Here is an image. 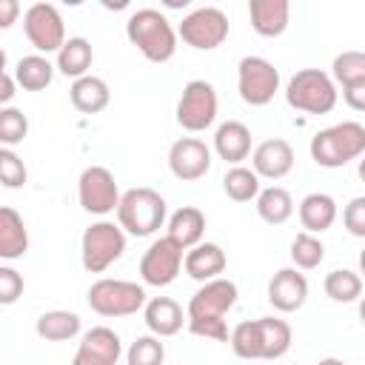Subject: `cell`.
<instances>
[{
    "label": "cell",
    "mask_w": 365,
    "mask_h": 365,
    "mask_svg": "<svg viewBox=\"0 0 365 365\" xmlns=\"http://www.w3.org/2000/svg\"><path fill=\"white\" fill-rule=\"evenodd\" d=\"M71 365H117V362H111V359H106V356H100V354L77 345V354H74V362Z\"/></svg>",
    "instance_id": "obj_43"
},
{
    "label": "cell",
    "mask_w": 365,
    "mask_h": 365,
    "mask_svg": "<svg viewBox=\"0 0 365 365\" xmlns=\"http://www.w3.org/2000/svg\"><path fill=\"white\" fill-rule=\"evenodd\" d=\"M228 345H231V351H234L240 359H262V356H259V328H257V319L240 322V325L231 331Z\"/></svg>",
    "instance_id": "obj_36"
},
{
    "label": "cell",
    "mask_w": 365,
    "mask_h": 365,
    "mask_svg": "<svg viewBox=\"0 0 365 365\" xmlns=\"http://www.w3.org/2000/svg\"><path fill=\"white\" fill-rule=\"evenodd\" d=\"M317 365H348L345 359H339V356H325V359H319Z\"/></svg>",
    "instance_id": "obj_45"
},
{
    "label": "cell",
    "mask_w": 365,
    "mask_h": 365,
    "mask_svg": "<svg viewBox=\"0 0 365 365\" xmlns=\"http://www.w3.org/2000/svg\"><path fill=\"white\" fill-rule=\"evenodd\" d=\"M125 37L148 63H168L180 34L160 9H137L125 20Z\"/></svg>",
    "instance_id": "obj_2"
},
{
    "label": "cell",
    "mask_w": 365,
    "mask_h": 365,
    "mask_svg": "<svg viewBox=\"0 0 365 365\" xmlns=\"http://www.w3.org/2000/svg\"><path fill=\"white\" fill-rule=\"evenodd\" d=\"M257 328H259V356L262 359H279L288 354L291 348V325L279 317H259L257 319Z\"/></svg>",
    "instance_id": "obj_27"
},
{
    "label": "cell",
    "mask_w": 365,
    "mask_h": 365,
    "mask_svg": "<svg viewBox=\"0 0 365 365\" xmlns=\"http://www.w3.org/2000/svg\"><path fill=\"white\" fill-rule=\"evenodd\" d=\"M91 63H94V48H91V43L86 37H68L66 46L57 51V60H54L57 71L63 77H71V80L86 77Z\"/></svg>",
    "instance_id": "obj_25"
},
{
    "label": "cell",
    "mask_w": 365,
    "mask_h": 365,
    "mask_svg": "<svg viewBox=\"0 0 365 365\" xmlns=\"http://www.w3.org/2000/svg\"><path fill=\"white\" fill-rule=\"evenodd\" d=\"M342 100L348 103V108H354V111H365V80L345 86V88H342Z\"/></svg>",
    "instance_id": "obj_42"
},
{
    "label": "cell",
    "mask_w": 365,
    "mask_h": 365,
    "mask_svg": "<svg viewBox=\"0 0 365 365\" xmlns=\"http://www.w3.org/2000/svg\"><path fill=\"white\" fill-rule=\"evenodd\" d=\"M308 299V279L299 268H279L268 282V302L279 314H294Z\"/></svg>",
    "instance_id": "obj_15"
},
{
    "label": "cell",
    "mask_w": 365,
    "mask_h": 365,
    "mask_svg": "<svg viewBox=\"0 0 365 365\" xmlns=\"http://www.w3.org/2000/svg\"><path fill=\"white\" fill-rule=\"evenodd\" d=\"M26 134H29V117L14 106L0 108V143H3V148H14L17 143L26 140Z\"/></svg>",
    "instance_id": "obj_37"
},
{
    "label": "cell",
    "mask_w": 365,
    "mask_h": 365,
    "mask_svg": "<svg viewBox=\"0 0 365 365\" xmlns=\"http://www.w3.org/2000/svg\"><path fill=\"white\" fill-rule=\"evenodd\" d=\"M322 288L334 302H356L362 297V277L351 268H334L325 274Z\"/></svg>",
    "instance_id": "obj_31"
},
{
    "label": "cell",
    "mask_w": 365,
    "mask_h": 365,
    "mask_svg": "<svg viewBox=\"0 0 365 365\" xmlns=\"http://www.w3.org/2000/svg\"><path fill=\"white\" fill-rule=\"evenodd\" d=\"M168 168L177 180L194 182L211 168V148L200 137H180L168 148Z\"/></svg>",
    "instance_id": "obj_14"
},
{
    "label": "cell",
    "mask_w": 365,
    "mask_h": 365,
    "mask_svg": "<svg viewBox=\"0 0 365 365\" xmlns=\"http://www.w3.org/2000/svg\"><path fill=\"white\" fill-rule=\"evenodd\" d=\"M225 265H228V257H225V251L217 242H200V245L188 248L185 251V262H182L185 274L191 279H197V282L220 279Z\"/></svg>",
    "instance_id": "obj_19"
},
{
    "label": "cell",
    "mask_w": 365,
    "mask_h": 365,
    "mask_svg": "<svg viewBox=\"0 0 365 365\" xmlns=\"http://www.w3.org/2000/svg\"><path fill=\"white\" fill-rule=\"evenodd\" d=\"M120 185L114 180V174L106 165H88L83 168L80 180H77V200L83 205V211L106 217L111 211H117L120 205Z\"/></svg>",
    "instance_id": "obj_12"
},
{
    "label": "cell",
    "mask_w": 365,
    "mask_h": 365,
    "mask_svg": "<svg viewBox=\"0 0 365 365\" xmlns=\"http://www.w3.org/2000/svg\"><path fill=\"white\" fill-rule=\"evenodd\" d=\"M331 77H334V83H339L342 88L351 86V83L365 80V51L351 48V51L336 54L334 63H331Z\"/></svg>",
    "instance_id": "obj_33"
},
{
    "label": "cell",
    "mask_w": 365,
    "mask_h": 365,
    "mask_svg": "<svg viewBox=\"0 0 365 365\" xmlns=\"http://www.w3.org/2000/svg\"><path fill=\"white\" fill-rule=\"evenodd\" d=\"M356 174H359V180L365 182V154L359 157V165H356Z\"/></svg>",
    "instance_id": "obj_46"
},
{
    "label": "cell",
    "mask_w": 365,
    "mask_h": 365,
    "mask_svg": "<svg viewBox=\"0 0 365 365\" xmlns=\"http://www.w3.org/2000/svg\"><path fill=\"white\" fill-rule=\"evenodd\" d=\"M205 234V214L197 205H182L168 217V237L185 251L200 245Z\"/></svg>",
    "instance_id": "obj_24"
},
{
    "label": "cell",
    "mask_w": 365,
    "mask_h": 365,
    "mask_svg": "<svg viewBox=\"0 0 365 365\" xmlns=\"http://www.w3.org/2000/svg\"><path fill=\"white\" fill-rule=\"evenodd\" d=\"M17 88V80H14V71L3 63V71H0V108H6V106H11V100H14V91Z\"/></svg>",
    "instance_id": "obj_41"
},
{
    "label": "cell",
    "mask_w": 365,
    "mask_h": 365,
    "mask_svg": "<svg viewBox=\"0 0 365 365\" xmlns=\"http://www.w3.org/2000/svg\"><path fill=\"white\" fill-rule=\"evenodd\" d=\"M237 91L248 106H268L279 91V71L259 54H245L237 66Z\"/></svg>",
    "instance_id": "obj_10"
},
{
    "label": "cell",
    "mask_w": 365,
    "mask_h": 365,
    "mask_svg": "<svg viewBox=\"0 0 365 365\" xmlns=\"http://www.w3.org/2000/svg\"><path fill=\"white\" fill-rule=\"evenodd\" d=\"M163 362H165V345L154 334L137 336L125 351V365H163Z\"/></svg>",
    "instance_id": "obj_35"
},
{
    "label": "cell",
    "mask_w": 365,
    "mask_h": 365,
    "mask_svg": "<svg viewBox=\"0 0 365 365\" xmlns=\"http://www.w3.org/2000/svg\"><path fill=\"white\" fill-rule=\"evenodd\" d=\"M251 29L259 37H279L288 29L291 20V3L288 0H251L248 3Z\"/></svg>",
    "instance_id": "obj_20"
},
{
    "label": "cell",
    "mask_w": 365,
    "mask_h": 365,
    "mask_svg": "<svg viewBox=\"0 0 365 365\" xmlns=\"http://www.w3.org/2000/svg\"><path fill=\"white\" fill-rule=\"evenodd\" d=\"M0 180L6 188H23L29 180V171L23 160L14 154V148H0Z\"/></svg>",
    "instance_id": "obj_38"
},
{
    "label": "cell",
    "mask_w": 365,
    "mask_h": 365,
    "mask_svg": "<svg viewBox=\"0 0 365 365\" xmlns=\"http://www.w3.org/2000/svg\"><path fill=\"white\" fill-rule=\"evenodd\" d=\"M308 151L319 168H342L365 154V125L356 120L328 125L311 137Z\"/></svg>",
    "instance_id": "obj_3"
},
{
    "label": "cell",
    "mask_w": 365,
    "mask_h": 365,
    "mask_svg": "<svg viewBox=\"0 0 365 365\" xmlns=\"http://www.w3.org/2000/svg\"><path fill=\"white\" fill-rule=\"evenodd\" d=\"M342 225L351 237L365 240V197H354L345 208H342Z\"/></svg>",
    "instance_id": "obj_40"
},
{
    "label": "cell",
    "mask_w": 365,
    "mask_h": 365,
    "mask_svg": "<svg viewBox=\"0 0 365 365\" xmlns=\"http://www.w3.org/2000/svg\"><path fill=\"white\" fill-rule=\"evenodd\" d=\"M359 274H365V248L359 251Z\"/></svg>",
    "instance_id": "obj_47"
},
{
    "label": "cell",
    "mask_w": 365,
    "mask_h": 365,
    "mask_svg": "<svg viewBox=\"0 0 365 365\" xmlns=\"http://www.w3.org/2000/svg\"><path fill=\"white\" fill-rule=\"evenodd\" d=\"M165 197L148 185L123 191L117 205V225L131 237H151L165 222Z\"/></svg>",
    "instance_id": "obj_4"
},
{
    "label": "cell",
    "mask_w": 365,
    "mask_h": 365,
    "mask_svg": "<svg viewBox=\"0 0 365 365\" xmlns=\"http://www.w3.org/2000/svg\"><path fill=\"white\" fill-rule=\"evenodd\" d=\"M237 305V285L228 277L202 282L194 297L188 299V331L194 336H205L214 342H228V325H225V314Z\"/></svg>",
    "instance_id": "obj_1"
},
{
    "label": "cell",
    "mask_w": 365,
    "mask_h": 365,
    "mask_svg": "<svg viewBox=\"0 0 365 365\" xmlns=\"http://www.w3.org/2000/svg\"><path fill=\"white\" fill-rule=\"evenodd\" d=\"M88 308L100 317H131L145 308V288L128 279H97L91 282L88 294Z\"/></svg>",
    "instance_id": "obj_7"
},
{
    "label": "cell",
    "mask_w": 365,
    "mask_h": 365,
    "mask_svg": "<svg viewBox=\"0 0 365 365\" xmlns=\"http://www.w3.org/2000/svg\"><path fill=\"white\" fill-rule=\"evenodd\" d=\"M322 259H325V245H322V240L317 234L299 231L291 240V262H294V268L314 271V268H319Z\"/></svg>",
    "instance_id": "obj_32"
},
{
    "label": "cell",
    "mask_w": 365,
    "mask_h": 365,
    "mask_svg": "<svg viewBox=\"0 0 365 365\" xmlns=\"http://www.w3.org/2000/svg\"><path fill=\"white\" fill-rule=\"evenodd\" d=\"M68 97H71V106L80 114H100L108 106V100H111V88H108V83L103 77L86 74V77L71 83Z\"/></svg>",
    "instance_id": "obj_22"
},
{
    "label": "cell",
    "mask_w": 365,
    "mask_h": 365,
    "mask_svg": "<svg viewBox=\"0 0 365 365\" xmlns=\"http://www.w3.org/2000/svg\"><path fill=\"white\" fill-rule=\"evenodd\" d=\"M217 88L208 83V80H188L182 86V94L177 100V123L197 134V131H205L208 125H214L217 120Z\"/></svg>",
    "instance_id": "obj_11"
},
{
    "label": "cell",
    "mask_w": 365,
    "mask_h": 365,
    "mask_svg": "<svg viewBox=\"0 0 365 365\" xmlns=\"http://www.w3.org/2000/svg\"><path fill=\"white\" fill-rule=\"evenodd\" d=\"M257 214L259 220H265L268 225H282L291 220L294 214V197L282 188V185H268L259 191L257 197Z\"/></svg>",
    "instance_id": "obj_29"
},
{
    "label": "cell",
    "mask_w": 365,
    "mask_h": 365,
    "mask_svg": "<svg viewBox=\"0 0 365 365\" xmlns=\"http://www.w3.org/2000/svg\"><path fill=\"white\" fill-rule=\"evenodd\" d=\"M297 214H299V222H302V228H305L308 234H322V231H328V228L336 222L339 208H336V200H334L331 194H325V191H311V194L302 197Z\"/></svg>",
    "instance_id": "obj_21"
},
{
    "label": "cell",
    "mask_w": 365,
    "mask_h": 365,
    "mask_svg": "<svg viewBox=\"0 0 365 365\" xmlns=\"http://www.w3.org/2000/svg\"><path fill=\"white\" fill-rule=\"evenodd\" d=\"M214 151L231 165H242L251 157V128L240 120H225L214 131Z\"/></svg>",
    "instance_id": "obj_18"
},
{
    "label": "cell",
    "mask_w": 365,
    "mask_h": 365,
    "mask_svg": "<svg viewBox=\"0 0 365 365\" xmlns=\"http://www.w3.org/2000/svg\"><path fill=\"white\" fill-rule=\"evenodd\" d=\"M20 14V3L17 0H0V29H9Z\"/></svg>",
    "instance_id": "obj_44"
},
{
    "label": "cell",
    "mask_w": 365,
    "mask_h": 365,
    "mask_svg": "<svg viewBox=\"0 0 365 365\" xmlns=\"http://www.w3.org/2000/svg\"><path fill=\"white\" fill-rule=\"evenodd\" d=\"M339 100L336 83L322 68H299L285 86V103L305 114H328Z\"/></svg>",
    "instance_id": "obj_5"
},
{
    "label": "cell",
    "mask_w": 365,
    "mask_h": 365,
    "mask_svg": "<svg viewBox=\"0 0 365 365\" xmlns=\"http://www.w3.org/2000/svg\"><path fill=\"white\" fill-rule=\"evenodd\" d=\"M143 319L154 336L165 339L182 331V322H188V314H182V305L171 297H151L143 308Z\"/></svg>",
    "instance_id": "obj_17"
},
{
    "label": "cell",
    "mask_w": 365,
    "mask_h": 365,
    "mask_svg": "<svg viewBox=\"0 0 365 365\" xmlns=\"http://www.w3.org/2000/svg\"><path fill=\"white\" fill-rule=\"evenodd\" d=\"M26 251H29L26 222L11 205H3L0 208V259L11 262V259H20Z\"/></svg>",
    "instance_id": "obj_23"
},
{
    "label": "cell",
    "mask_w": 365,
    "mask_h": 365,
    "mask_svg": "<svg viewBox=\"0 0 365 365\" xmlns=\"http://www.w3.org/2000/svg\"><path fill=\"white\" fill-rule=\"evenodd\" d=\"M23 34L37 54H57L66 46V23L54 3H31L23 14Z\"/></svg>",
    "instance_id": "obj_9"
},
{
    "label": "cell",
    "mask_w": 365,
    "mask_h": 365,
    "mask_svg": "<svg viewBox=\"0 0 365 365\" xmlns=\"http://www.w3.org/2000/svg\"><path fill=\"white\" fill-rule=\"evenodd\" d=\"M182 262H185V248L177 245V242L165 234V237L154 240V242L145 248V254H143V259H140V277H143L145 285L165 288V285H171V282L180 277Z\"/></svg>",
    "instance_id": "obj_13"
},
{
    "label": "cell",
    "mask_w": 365,
    "mask_h": 365,
    "mask_svg": "<svg viewBox=\"0 0 365 365\" xmlns=\"http://www.w3.org/2000/svg\"><path fill=\"white\" fill-rule=\"evenodd\" d=\"M34 331L46 342H66V339H74L80 334V317L74 311L54 308V311H46L37 317Z\"/></svg>",
    "instance_id": "obj_28"
},
{
    "label": "cell",
    "mask_w": 365,
    "mask_h": 365,
    "mask_svg": "<svg viewBox=\"0 0 365 365\" xmlns=\"http://www.w3.org/2000/svg\"><path fill=\"white\" fill-rule=\"evenodd\" d=\"M23 277L11 265H0V305H14L23 297Z\"/></svg>",
    "instance_id": "obj_39"
},
{
    "label": "cell",
    "mask_w": 365,
    "mask_h": 365,
    "mask_svg": "<svg viewBox=\"0 0 365 365\" xmlns=\"http://www.w3.org/2000/svg\"><path fill=\"white\" fill-rule=\"evenodd\" d=\"M251 168L259 174V180L262 177L265 180H282L294 168V148H291V143L282 140V137L262 140L251 151Z\"/></svg>",
    "instance_id": "obj_16"
},
{
    "label": "cell",
    "mask_w": 365,
    "mask_h": 365,
    "mask_svg": "<svg viewBox=\"0 0 365 365\" xmlns=\"http://www.w3.org/2000/svg\"><path fill=\"white\" fill-rule=\"evenodd\" d=\"M222 191L228 200L234 202H251L259 197L262 185H259V174L248 165H231L222 177Z\"/></svg>",
    "instance_id": "obj_30"
},
{
    "label": "cell",
    "mask_w": 365,
    "mask_h": 365,
    "mask_svg": "<svg viewBox=\"0 0 365 365\" xmlns=\"http://www.w3.org/2000/svg\"><path fill=\"white\" fill-rule=\"evenodd\" d=\"M125 251V231L108 220H97L83 231L80 240V259L88 274H103L114 265Z\"/></svg>",
    "instance_id": "obj_6"
},
{
    "label": "cell",
    "mask_w": 365,
    "mask_h": 365,
    "mask_svg": "<svg viewBox=\"0 0 365 365\" xmlns=\"http://www.w3.org/2000/svg\"><path fill=\"white\" fill-rule=\"evenodd\" d=\"M359 319H362V325H365V297L359 299Z\"/></svg>",
    "instance_id": "obj_48"
},
{
    "label": "cell",
    "mask_w": 365,
    "mask_h": 365,
    "mask_svg": "<svg viewBox=\"0 0 365 365\" xmlns=\"http://www.w3.org/2000/svg\"><path fill=\"white\" fill-rule=\"evenodd\" d=\"M228 31H231L228 14L222 9H217V6H197L177 26L180 40L185 46L197 48V51H214V48H220L228 40Z\"/></svg>",
    "instance_id": "obj_8"
},
{
    "label": "cell",
    "mask_w": 365,
    "mask_h": 365,
    "mask_svg": "<svg viewBox=\"0 0 365 365\" xmlns=\"http://www.w3.org/2000/svg\"><path fill=\"white\" fill-rule=\"evenodd\" d=\"M80 348H88V351H94V354L111 359V362H117V359L123 356V342H120V336H117L111 328H106V325H97V328L86 331L83 339H80Z\"/></svg>",
    "instance_id": "obj_34"
},
{
    "label": "cell",
    "mask_w": 365,
    "mask_h": 365,
    "mask_svg": "<svg viewBox=\"0 0 365 365\" xmlns=\"http://www.w3.org/2000/svg\"><path fill=\"white\" fill-rule=\"evenodd\" d=\"M57 66L46 54H26L14 66V80L23 91H43L51 86Z\"/></svg>",
    "instance_id": "obj_26"
}]
</instances>
